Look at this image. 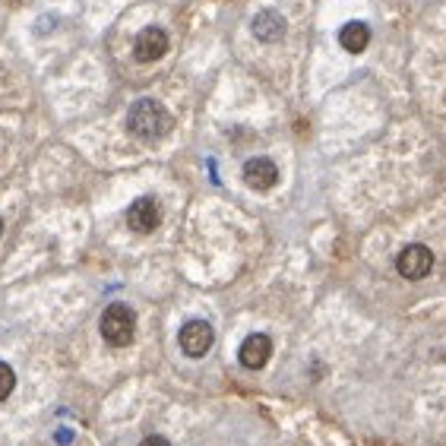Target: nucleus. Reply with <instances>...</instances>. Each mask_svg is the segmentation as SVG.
Wrapping results in <instances>:
<instances>
[{
    "label": "nucleus",
    "instance_id": "obj_12",
    "mask_svg": "<svg viewBox=\"0 0 446 446\" xmlns=\"http://www.w3.org/2000/svg\"><path fill=\"white\" fill-rule=\"evenodd\" d=\"M140 446H171V443H168V437H162V434H149V437H142Z\"/></svg>",
    "mask_w": 446,
    "mask_h": 446
},
{
    "label": "nucleus",
    "instance_id": "obj_14",
    "mask_svg": "<svg viewBox=\"0 0 446 446\" xmlns=\"http://www.w3.org/2000/svg\"><path fill=\"white\" fill-rule=\"evenodd\" d=\"M0 234H3V219H0Z\"/></svg>",
    "mask_w": 446,
    "mask_h": 446
},
{
    "label": "nucleus",
    "instance_id": "obj_4",
    "mask_svg": "<svg viewBox=\"0 0 446 446\" xmlns=\"http://www.w3.org/2000/svg\"><path fill=\"white\" fill-rule=\"evenodd\" d=\"M178 342L187 357H203L216 342V333H212V326L206 320H187L178 333Z\"/></svg>",
    "mask_w": 446,
    "mask_h": 446
},
{
    "label": "nucleus",
    "instance_id": "obj_6",
    "mask_svg": "<svg viewBox=\"0 0 446 446\" xmlns=\"http://www.w3.org/2000/svg\"><path fill=\"white\" fill-rule=\"evenodd\" d=\"M158 222H162V209H158V203L152 196H140L133 206L127 209V225L136 234H152L158 228Z\"/></svg>",
    "mask_w": 446,
    "mask_h": 446
},
{
    "label": "nucleus",
    "instance_id": "obj_5",
    "mask_svg": "<svg viewBox=\"0 0 446 446\" xmlns=\"http://www.w3.org/2000/svg\"><path fill=\"white\" fill-rule=\"evenodd\" d=\"M168 54V32L162 26H146V29L136 35V45H133V57L140 64H156Z\"/></svg>",
    "mask_w": 446,
    "mask_h": 446
},
{
    "label": "nucleus",
    "instance_id": "obj_9",
    "mask_svg": "<svg viewBox=\"0 0 446 446\" xmlns=\"http://www.w3.org/2000/svg\"><path fill=\"white\" fill-rule=\"evenodd\" d=\"M253 35L260 38L263 45H272V41H279V38L285 35V16L282 13H275V10H260V13L253 16V23H250Z\"/></svg>",
    "mask_w": 446,
    "mask_h": 446
},
{
    "label": "nucleus",
    "instance_id": "obj_8",
    "mask_svg": "<svg viewBox=\"0 0 446 446\" xmlns=\"http://www.w3.org/2000/svg\"><path fill=\"white\" fill-rule=\"evenodd\" d=\"M244 184L250 187V190H257V194H266V190H272L275 184H279V168H275L272 158H250V162L244 165Z\"/></svg>",
    "mask_w": 446,
    "mask_h": 446
},
{
    "label": "nucleus",
    "instance_id": "obj_7",
    "mask_svg": "<svg viewBox=\"0 0 446 446\" xmlns=\"http://www.w3.org/2000/svg\"><path fill=\"white\" fill-rule=\"evenodd\" d=\"M238 357L247 371H263V367L269 364V357H272V339H269L266 333L247 335L238 349Z\"/></svg>",
    "mask_w": 446,
    "mask_h": 446
},
{
    "label": "nucleus",
    "instance_id": "obj_1",
    "mask_svg": "<svg viewBox=\"0 0 446 446\" xmlns=\"http://www.w3.org/2000/svg\"><path fill=\"white\" fill-rule=\"evenodd\" d=\"M171 127L174 118L156 98H140L127 111V133L136 136V140H162V136L171 133Z\"/></svg>",
    "mask_w": 446,
    "mask_h": 446
},
{
    "label": "nucleus",
    "instance_id": "obj_13",
    "mask_svg": "<svg viewBox=\"0 0 446 446\" xmlns=\"http://www.w3.org/2000/svg\"><path fill=\"white\" fill-rule=\"evenodd\" d=\"M70 440H73V434L70 431H57V443H70Z\"/></svg>",
    "mask_w": 446,
    "mask_h": 446
},
{
    "label": "nucleus",
    "instance_id": "obj_11",
    "mask_svg": "<svg viewBox=\"0 0 446 446\" xmlns=\"http://www.w3.org/2000/svg\"><path fill=\"white\" fill-rule=\"evenodd\" d=\"M16 389V373L7 361H0V402L10 399V393Z\"/></svg>",
    "mask_w": 446,
    "mask_h": 446
},
{
    "label": "nucleus",
    "instance_id": "obj_10",
    "mask_svg": "<svg viewBox=\"0 0 446 446\" xmlns=\"http://www.w3.org/2000/svg\"><path fill=\"white\" fill-rule=\"evenodd\" d=\"M339 45H342L349 54H361L367 45H371V29H367V23H361V19L345 23L342 32H339Z\"/></svg>",
    "mask_w": 446,
    "mask_h": 446
},
{
    "label": "nucleus",
    "instance_id": "obj_2",
    "mask_svg": "<svg viewBox=\"0 0 446 446\" xmlns=\"http://www.w3.org/2000/svg\"><path fill=\"white\" fill-rule=\"evenodd\" d=\"M98 329H102L104 342L114 345V349H124V345L133 342L136 335V317L133 310L127 304H108L102 313V323H98Z\"/></svg>",
    "mask_w": 446,
    "mask_h": 446
},
{
    "label": "nucleus",
    "instance_id": "obj_3",
    "mask_svg": "<svg viewBox=\"0 0 446 446\" xmlns=\"http://www.w3.org/2000/svg\"><path fill=\"white\" fill-rule=\"evenodd\" d=\"M396 269H399L402 279H409V282H418L424 275H431L434 269V250L424 244H409L402 247L399 257H396Z\"/></svg>",
    "mask_w": 446,
    "mask_h": 446
}]
</instances>
